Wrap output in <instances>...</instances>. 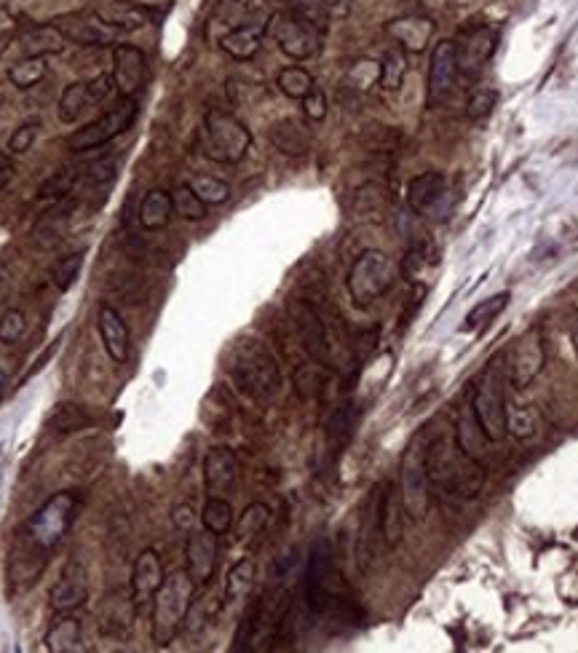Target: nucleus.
I'll return each mask as SVG.
<instances>
[{"label": "nucleus", "instance_id": "f257e3e1", "mask_svg": "<svg viewBox=\"0 0 578 653\" xmlns=\"http://www.w3.org/2000/svg\"><path fill=\"white\" fill-rule=\"evenodd\" d=\"M431 488L447 501H469L485 488V463L463 453L455 434H434L426 450Z\"/></svg>", "mask_w": 578, "mask_h": 653}, {"label": "nucleus", "instance_id": "f03ea898", "mask_svg": "<svg viewBox=\"0 0 578 653\" xmlns=\"http://www.w3.org/2000/svg\"><path fill=\"white\" fill-rule=\"evenodd\" d=\"M78 496L65 490V493H57L51 496L46 504L38 509V512L25 522V528L19 533V554L17 557V568L22 565H30L33 571V579L41 573L43 563L49 560V554L59 546V541L67 536V530L73 528L75 512H78Z\"/></svg>", "mask_w": 578, "mask_h": 653}, {"label": "nucleus", "instance_id": "7ed1b4c3", "mask_svg": "<svg viewBox=\"0 0 578 653\" xmlns=\"http://www.w3.org/2000/svg\"><path fill=\"white\" fill-rule=\"evenodd\" d=\"M225 372L252 402H271L281 389V370L271 348L257 338H239L225 354Z\"/></svg>", "mask_w": 578, "mask_h": 653}, {"label": "nucleus", "instance_id": "20e7f679", "mask_svg": "<svg viewBox=\"0 0 578 653\" xmlns=\"http://www.w3.org/2000/svg\"><path fill=\"white\" fill-rule=\"evenodd\" d=\"M193 595H196V584L188 571H174L164 579L150 605V640L158 648H166L180 635L182 624L193 611Z\"/></svg>", "mask_w": 578, "mask_h": 653}, {"label": "nucleus", "instance_id": "39448f33", "mask_svg": "<svg viewBox=\"0 0 578 653\" xmlns=\"http://www.w3.org/2000/svg\"><path fill=\"white\" fill-rule=\"evenodd\" d=\"M303 605L314 619L346 611L348 600L338 592V573H335L327 538H319L308 554L306 576H303Z\"/></svg>", "mask_w": 578, "mask_h": 653}, {"label": "nucleus", "instance_id": "423d86ee", "mask_svg": "<svg viewBox=\"0 0 578 653\" xmlns=\"http://www.w3.org/2000/svg\"><path fill=\"white\" fill-rule=\"evenodd\" d=\"M429 431H418L407 445L402 463H399V496L405 504L407 517L413 522H423L431 512V482L429 466H426V450H429Z\"/></svg>", "mask_w": 578, "mask_h": 653}, {"label": "nucleus", "instance_id": "0eeeda50", "mask_svg": "<svg viewBox=\"0 0 578 653\" xmlns=\"http://www.w3.org/2000/svg\"><path fill=\"white\" fill-rule=\"evenodd\" d=\"M252 148V132L228 110L212 108L201 124V153L215 164H239Z\"/></svg>", "mask_w": 578, "mask_h": 653}, {"label": "nucleus", "instance_id": "6e6552de", "mask_svg": "<svg viewBox=\"0 0 578 653\" xmlns=\"http://www.w3.org/2000/svg\"><path fill=\"white\" fill-rule=\"evenodd\" d=\"M504 383V356L498 354L482 370V375L477 378V386H474V397H471V410L477 415L479 426L488 434L490 442H504L509 437V426H506L509 405H506Z\"/></svg>", "mask_w": 578, "mask_h": 653}, {"label": "nucleus", "instance_id": "1a4fd4ad", "mask_svg": "<svg viewBox=\"0 0 578 653\" xmlns=\"http://www.w3.org/2000/svg\"><path fill=\"white\" fill-rule=\"evenodd\" d=\"M397 282V265L380 249H364L346 276L348 298L356 308H370Z\"/></svg>", "mask_w": 578, "mask_h": 653}, {"label": "nucleus", "instance_id": "9d476101", "mask_svg": "<svg viewBox=\"0 0 578 653\" xmlns=\"http://www.w3.org/2000/svg\"><path fill=\"white\" fill-rule=\"evenodd\" d=\"M268 33L276 41L281 54L292 62H306V59L316 57L324 41L322 27H316L314 22H308L306 17H300L298 11L292 9L268 17Z\"/></svg>", "mask_w": 578, "mask_h": 653}, {"label": "nucleus", "instance_id": "9b49d317", "mask_svg": "<svg viewBox=\"0 0 578 653\" xmlns=\"http://www.w3.org/2000/svg\"><path fill=\"white\" fill-rule=\"evenodd\" d=\"M137 113H140L137 100H134V97H124L116 108L102 113V116L94 118L91 124H86L83 129L70 134V137H67V148L75 150V153L105 148L108 142H113L116 137H121V134L132 129Z\"/></svg>", "mask_w": 578, "mask_h": 653}, {"label": "nucleus", "instance_id": "f8f14e48", "mask_svg": "<svg viewBox=\"0 0 578 653\" xmlns=\"http://www.w3.org/2000/svg\"><path fill=\"white\" fill-rule=\"evenodd\" d=\"M501 356H504L506 383L514 391L528 389L530 383L541 375L546 364L544 332H541V327H530L528 332H522L520 338L514 340Z\"/></svg>", "mask_w": 578, "mask_h": 653}, {"label": "nucleus", "instance_id": "ddd939ff", "mask_svg": "<svg viewBox=\"0 0 578 653\" xmlns=\"http://www.w3.org/2000/svg\"><path fill=\"white\" fill-rule=\"evenodd\" d=\"M289 322L298 332L300 343L306 348V354L314 359L316 364H322L327 370L335 367V356H332L330 332H327V322L319 314V308L306 298H289L287 300Z\"/></svg>", "mask_w": 578, "mask_h": 653}, {"label": "nucleus", "instance_id": "4468645a", "mask_svg": "<svg viewBox=\"0 0 578 653\" xmlns=\"http://www.w3.org/2000/svg\"><path fill=\"white\" fill-rule=\"evenodd\" d=\"M461 78V65H458V43L439 41L431 49L429 78H426V102L429 108H439L450 100L455 83Z\"/></svg>", "mask_w": 578, "mask_h": 653}, {"label": "nucleus", "instance_id": "2eb2a0df", "mask_svg": "<svg viewBox=\"0 0 578 653\" xmlns=\"http://www.w3.org/2000/svg\"><path fill=\"white\" fill-rule=\"evenodd\" d=\"M113 89H116V83H113V75L110 73L94 75L91 81L70 83V86L62 91V97H59L57 118L62 124H75L91 105L108 100Z\"/></svg>", "mask_w": 578, "mask_h": 653}, {"label": "nucleus", "instance_id": "dca6fc26", "mask_svg": "<svg viewBox=\"0 0 578 653\" xmlns=\"http://www.w3.org/2000/svg\"><path fill=\"white\" fill-rule=\"evenodd\" d=\"M113 83L121 91V97H134L145 89L148 81V57L145 51L132 46V43H118L113 49Z\"/></svg>", "mask_w": 578, "mask_h": 653}, {"label": "nucleus", "instance_id": "f3484780", "mask_svg": "<svg viewBox=\"0 0 578 653\" xmlns=\"http://www.w3.org/2000/svg\"><path fill=\"white\" fill-rule=\"evenodd\" d=\"M217 536L212 530H190L188 544H185V563L188 576L196 587H207L215 579L217 571Z\"/></svg>", "mask_w": 578, "mask_h": 653}, {"label": "nucleus", "instance_id": "a211bd4d", "mask_svg": "<svg viewBox=\"0 0 578 653\" xmlns=\"http://www.w3.org/2000/svg\"><path fill=\"white\" fill-rule=\"evenodd\" d=\"M164 563L158 557L156 549H142L137 554L132 568V597H134V608H137V616H140L148 605H153V597L164 584Z\"/></svg>", "mask_w": 578, "mask_h": 653}, {"label": "nucleus", "instance_id": "6ab92c4d", "mask_svg": "<svg viewBox=\"0 0 578 653\" xmlns=\"http://www.w3.org/2000/svg\"><path fill=\"white\" fill-rule=\"evenodd\" d=\"M89 597V573L78 560H67L62 576L51 587L49 605L54 613H73Z\"/></svg>", "mask_w": 578, "mask_h": 653}, {"label": "nucleus", "instance_id": "aec40b11", "mask_svg": "<svg viewBox=\"0 0 578 653\" xmlns=\"http://www.w3.org/2000/svg\"><path fill=\"white\" fill-rule=\"evenodd\" d=\"M239 482V458L231 447L217 445L204 455V488L209 496L228 498Z\"/></svg>", "mask_w": 578, "mask_h": 653}, {"label": "nucleus", "instance_id": "412c9836", "mask_svg": "<svg viewBox=\"0 0 578 653\" xmlns=\"http://www.w3.org/2000/svg\"><path fill=\"white\" fill-rule=\"evenodd\" d=\"M383 30H386L391 41L397 43V49H402L405 54H423L429 49L437 22L431 17H423V14H405V17L386 22Z\"/></svg>", "mask_w": 578, "mask_h": 653}, {"label": "nucleus", "instance_id": "4be33fe9", "mask_svg": "<svg viewBox=\"0 0 578 653\" xmlns=\"http://www.w3.org/2000/svg\"><path fill=\"white\" fill-rule=\"evenodd\" d=\"M447 196V177L437 169L415 174L413 180L407 182V207L413 209L415 215L431 217L437 215L442 201Z\"/></svg>", "mask_w": 578, "mask_h": 653}, {"label": "nucleus", "instance_id": "5701e85b", "mask_svg": "<svg viewBox=\"0 0 578 653\" xmlns=\"http://www.w3.org/2000/svg\"><path fill=\"white\" fill-rule=\"evenodd\" d=\"M268 140H271V145L279 150L281 156L289 158H303L314 148V134H311V129H308L303 118L295 116L279 118L276 124H271Z\"/></svg>", "mask_w": 578, "mask_h": 653}, {"label": "nucleus", "instance_id": "b1692460", "mask_svg": "<svg viewBox=\"0 0 578 653\" xmlns=\"http://www.w3.org/2000/svg\"><path fill=\"white\" fill-rule=\"evenodd\" d=\"M94 17L100 19L102 27H110V30H140L150 25L156 14L137 0H102L94 9Z\"/></svg>", "mask_w": 578, "mask_h": 653}, {"label": "nucleus", "instance_id": "393cba45", "mask_svg": "<svg viewBox=\"0 0 578 653\" xmlns=\"http://www.w3.org/2000/svg\"><path fill=\"white\" fill-rule=\"evenodd\" d=\"M458 43V65H461V75L466 78H474L479 75V70L488 65L490 57L496 54L498 38L493 30L488 27H477V30H471L466 33Z\"/></svg>", "mask_w": 578, "mask_h": 653}, {"label": "nucleus", "instance_id": "a878e982", "mask_svg": "<svg viewBox=\"0 0 578 653\" xmlns=\"http://www.w3.org/2000/svg\"><path fill=\"white\" fill-rule=\"evenodd\" d=\"M405 504L394 482H380V538L389 549H397L405 538Z\"/></svg>", "mask_w": 578, "mask_h": 653}, {"label": "nucleus", "instance_id": "bb28decb", "mask_svg": "<svg viewBox=\"0 0 578 653\" xmlns=\"http://www.w3.org/2000/svg\"><path fill=\"white\" fill-rule=\"evenodd\" d=\"M268 35V19H255L247 25L231 27L220 38V49L236 62H249L257 57V51L263 49V38Z\"/></svg>", "mask_w": 578, "mask_h": 653}, {"label": "nucleus", "instance_id": "cd10ccee", "mask_svg": "<svg viewBox=\"0 0 578 653\" xmlns=\"http://www.w3.org/2000/svg\"><path fill=\"white\" fill-rule=\"evenodd\" d=\"M97 330H100L102 346H105L110 359L116 364H124L129 359V348H132V335H129L124 316L118 314L113 306H100Z\"/></svg>", "mask_w": 578, "mask_h": 653}, {"label": "nucleus", "instance_id": "c85d7f7f", "mask_svg": "<svg viewBox=\"0 0 578 653\" xmlns=\"http://www.w3.org/2000/svg\"><path fill=\"white\" fill-rule=\"evenodd\" d=\"M134 616H137V608H134L132 589H129V592L116 589V592H110V595L102 600L100 632L108 637H121L126 629L132 627Z\"/></svg>", "mask_w": 578, "mask_h": 653}, {"label": "nucleus", "instance_id": "c756f323", "mask_svg": "<svg viewBox=\"0 0 578 653\" xmlns=\"http://www.w3.org/2000/svg\"><path fill=\"white\" fill-rule=\"evenodd\" d=\"M380 538V485L370 493L367 504H364L362 525H359V541H356V560L362 565V571L370 568L375 560V544ZM383 541V538H380Z\"/></svg>", "mask_w": 578, "mask_h": 653}, {"label": "nucleus", "instance_id": "7c9ffc66", "mask_svg": "<svg viewBox=\"0 0 578 653\" xmlns=\"http://www.w3.org/2000/svg\"><path fill=\"white\" fill-rule=\"evenodd\" d=\"M455 439H458V445L463 447V453L471 455L474 461L479 463H488V447L493 445L488 439V434L482 431V426H479L477 415H474V410H471V402L469 405L461 407V413H458V421H455Z\"/></svg>", "mask_w": 578, "mask_h": 653}, {"label": "nucleus", "instance_id": "2f4dec72", "mask_svg": "<svg viewBox=\"0 0 578 653\" xmlns=\"http://www.w3.org/2000/svg\"><path fill=\"white\" fill-rule=\"evenodd\" d=\"M46 651L51 653H75L83 648V621L73 613H59L51 621L49 632L43 637Z\"/></svg>", "mask_w": 578, "mask_h": 653}, {"label": "nucleus", "instance_id": "473e14b6", "mask_svg": "<svg viewBox=\"0 0 578 653\" xmlns=\"http://www.w3.org/2000/svg\"><path fill=\"white\" fill-rule=\"evenodd\" d=\"M172 215V193L161 191V188H153V191L145 193V199L140 201V209H137V217H140V225L145 231H161V228L169 225Z\"/></svg>", "mask_w": 578, "mask_h": 653}, {"label": "nucleus", "instance_id": "72a5a7b5", "mask_svg": "<svg viewBox=\"0 0 578 653\" xmlns=\"http://www.w3.org/2000/svg\"><path fill=\"white\" fill-rule=\"evenodd\" d=\"M51 25L65 35V41H73L78 46H97V43L105 41V33H102L97 17L86 19L81 14H67V17L51 19Z\"/></svg>", "mask_w": 578, "mask_h": 653}, {"label": "nucleus", "instance_id": "f704fd0d", "mask_svg": "<svg viewBox=\"0 0 578 653\" xmlns=\"http://www.w3.org/2000/svg\"><path fill=\"white\" fill-rule=\"evenodd\" d=\"M65 43V35L49 22V25H38L33 30H27L19 38V49H22L25 57H49V54H59L65 49Z\"/></svg>", "mask_w": 578, "mask_h": 653}, {"label": "nucleus", "instance_id": "c9c22d12", "mask_svg": "<svg viewBox=\"0 0 578 653\" xmlns=\"http://www.w3.org/2000/svg\"><path fill=\"white\" fill-rule=\"evenodd\" d=\"M391 204V193L386 185L380 182H367L362 185L359 191L354 193V212L364 220H372V223H380L383 215L389 212Z\"/></svg>", "mask_w": 578, "mask_h": 653}, {"label": "nucleus", "instance_id": "e433bc0d", "mask_svg": "<svg viewBox=\"0 0 578 653\" xmlns=\"http://www.w3.org/2000/svg\"><path fill=\"white\" fill-rule=\"evenodd\" d=\"M257 579V565L252 557H244L239 563L233 565L231 571H228V579H225V605L233 608V605L244 603L255 587Z\"/></svg>", "mask_w": 578, "mask_h": 653}, {"label": "nucleus", "instance_id": "4c0bfd02", "mask_svg": "<svg viewBox=\"0 0 578 653\" xmlns=\"http://www.w3.org/2000/svg\"><path fill=\"white\" fill-rule=\"evenodd\" d=\"M356 421H359V410H356L354 402L340 405L338 410L330 415V421L324 426V434H327V445H330L332 453H340V450L348 445V439L354 437Z\"/></svg>", "mask_w": 578, "mask_h": 653}, {"label": "nucleus", "instance_id": "58836bf2", "mask_svg": "<svg viewBox=\"0 0 578 653\" xmlns=\"http://www.w3.org/2000/svg\"><path fill=\"white\" fill-rule=\"evenodd\" d=\"M509 292H498L493 298L479 300L477 306L471 308L463 322V332H482L485 327H490V322H496L498 316L504 314V308L509 306Z\"/></svg>", "mask_w": 578, "mask_h": 653}, {"label": "nucleus", "instance_id": "ea45409f", "mask_svg": "<svg viewBox=\"0 0 578 653\" xmlns=\"http://www.w3.org/2000/svg\"><path fill=\"white\" fill-rule=\"evenodd\" d=\"M380 83V62H375V59H356L354 65L348 67V73L343 75V89L348 91V94H356V97H362V94H367V91L372 89V86H378Z\"/></svg>", "mask_w": 578, "mask_h": 653}, {"label": "nucleus", "instance_id": "a19ab883", "mask_svg": "<svg viewBox=\"0 0 578 653\" xmlns=\"http://www.w3.org/2000/svg\"><path fill=\"white\" fill-rule=\"evenodd\" d=\"M276 86H279V91L284 94V97L300 102L308 91L314 89L316 83H314V75L308 73L306 67L289 65L279 70V75H276Z\"/></svg>", "mask_w": 578, "mask_h": 653}, {"label": "nucleus", "instance_id": "79ce46f5", "mask_svg": "<svg viewBox=\"0 0 578 653\" xmlns=\"http://www.w3.org/2000/svg\"><path fill=\"white\" fill-rule=\"evenodd\" d=\"M271 520V506L263 504V501H255V504H249L239 517V525H236V541L239 544H247L252 538H257L265 530Z\"/></svg>", "mask_w": 578, "mask_h": 653}, {"label": "nucleus", "instance_id": "37998d69", "mask_svg": "<svg viewBox=\"0 0 578 653\" xmlns=\"http://www.w3.org/2000/svg\"><path fill=\"white\" fill-rule=\"evenodd\" d=\"M46 75H49V62H46V57H25L19 59L17 65L9 67V81L22 91L38 86Z\"/></svg>", "mask_w": 578, "mask_h": 653}, {"label": "nucleus", "instance_id": "c03bdc74", "mask_svg": "<svg viewBox=\"0 0 578 653\" xmlns=\"http://www.w3.org/2000/svg\"><path fill=\"white\" fill-rule=\"evenodd\" d=\"M201 525L212 530L215 536H225L233 525V506L228 498L209 496V501L201 509Z\"/></svg>", "mask_w": 578, "mask_h": 653}, {"label": "nucleus", "instance_id": "a18cd8bd", "mask_svg": "<svg viewBox=\"0 0 578 653\" xmlns=\"http://www.w3.org/2000/svg\"><path fill=\"white\" fill-rule=\"evenodd\" d=\"M190 191L196 193L207 207H220L225 201L231 199V185L215 174H196V177H190Z\"/></svg>", "mask_w": 578, "mask_h": 653}, {"label": "nucleus", "instance_id": "49530a36", "mask_svg": "<svg viewBox=\"0 0 578 653\" xmlns=\"http://www.w3.org/2000/svg\"><path fill=\"white\" fill-rule=\"evenodd\" d=\"M407 75V54L402 49H389L380 59V89L399 91Z\"/></svg>", "mask_w": 578, "mask_h": 653}, {"label": "nucleus", "instance_id": "de8ad7c7", "mask_svg": "<svg viewBox=\"0 0 578 653\" xmlns=\"http://www.w3.org/2000/svg\"><path fill=\"white\" fill-rule=\"evenodd\" d=\"M327 367H322V364H303V367H298L295 370V391H298L300 399H306V402H311V399H319L322 397L324 391V383H327Z\"/></svg>", "mask_w": 578, "mask_h": 653}, {"label": "nucleus", "instance_id": "09e8293b", "mask_svg": "<svg viewBox=\"0 0 578 653\" xmlns=\"http://www.w3.org/2000/svg\"><path fill=\"white\" fill-rule=\"evenodd\" d=\"M172 201H174V215H180L182 220H190V223H199L207 217V204L196 196V193L190 191V185H180V188H174L172 191Z\"/></svg>", "mask_w": 578, "mask_h": 653}, {"label": "nucleus", "instance_id": "8fccbe9b", "mask_svg": "<svg viewBox=\"0 0 578 653\" xmlns=\"http://www.w3.org/2000/svg\"><path fill=\"white\" fill-rule=\"evenodd\" d=\"M86 423H91V418L86 415V410L78 405H57L49 418V426L57 431V434L78 431L81 426H86Z\"/></svg>", "mask_w": 578, "mask_h": 653}, {"label": "nucleus", "instance_id": "3c124183", "mask_svg": "<svg viewBox=\"0 0 578 653\" xmlns=\"http://www.w3.org/2000/svg\"><path fill=\"white\" fill-rule=\"evenodd\" d=\"M498 102L496 89H488V86H479L469 94V100H466V118L469 121H485V118L493 113Z\"/></svg>", "mask_w": 578, "mask_h": 653}, {"label": "nucleus", "instance_id": "603ef678", "mask_svg": "<svg viewBox=\"0 0 578 653\" xmlns=\"http://www.w3.org/2000/svg\"><path fill=\"white\" fill-rule=\"evenodd\" d=\"M83 252H73V255L62 257L57 265H54V284H57L59 292H67L70 287H73L75 282H78V276H81V268H83Z\"/></svg>", "mask_w": 578, "mask_h": 653}, {"label": "nucleus", "instance_id": "864d4df0", "mask_svg": "<svg viewBox=\"0 0 578 653\" xmlns=\"http://www.w3.org/2000/svg\"><path fill=\"white\" fill-rule=\"evenodd\" d=\"M27 332V316L19 308H9L6 314L0 316V343L14 346L22 335Z\"/></svg>", "mask_w": 578, "mask_h": 653}, {"label": "nucleus", "instance_id": "5fc2aeb1", "mask_svg": "<svg viewBox=\"0 0 578 653\" xmlns=\"http://www.w3.org/2000/svg\"><path fill=\"white\" fill-rule=\"evenodd\" d=\"M431 249L426 244H413V247L407 249L405 263H402V273H405L407 282H418V276L426 265L431 263Z\"/></svg>", "mask_w": 578, "mask_h": 653}, {"label": "nucleus", "instance_id": "6e6d98bb", "mask_svg": "<svg viewBox=\"0 0 578 653\" xmlns=\"http://www.w3.org/2000/svg\"><path fill=\"white\" fill-rule=\"evenodd\" d=\"M506 426H509V434H514L517 439H528L536 431V418L528 407H517V410L506 413Z\"/></svg>", "mask_w": 578, "mask_h": 653}, {"label": "nucleus", "instance_id": "4d7b16f0", "mask_svg": "<svg viewBox=\"0 0 578 653\" xmlns=\"http://www.w3.org/2000/svg\"><path fill=\"white\" fill-rule=\"evenodd\" d=\"M38 129H41V121H27L17 129V132L9 137V153L14 156H22L27 150L33 148V142L38 140Z\"/></svg>", "mask_w": 578, "mask_h": 653}, {"label": "nucleus", "instance_id": "13d9d810", "mask_svg": "<svg viewBox=\"0 0 578 653\" xmlns=\"http://www.w3.org/2000/svg\"><path fill=\"white\" fill-rule=\"evenodd\" d=\"M300 102H303V116H306V121H311V124H319V121L327 118V94H324L319 86L308 91Z\"/></svg>", "mask_w": 578, "mask_h": 653}, {"label": "nucleus", "instance_id": "bf43d9fd", "mask_svg": "<svg viewBox=\"0 0 578 653\" xmlns=\"http://www.w3.org/2000/svg\"><path fill=\"white\" fill-rule=\"evenodd\" d=\"M75 172L73 169H62V172H57L54 177H51L46 185L41 188V196L43 199H62L65 193H70V188L75 185Z\"/></svg>", "mask_w": 578, "mask_h": 653}, {"label": "nucleus", "instance_id": "052dcab7", "mask_svg": "<svg viewBox=\"0 0 578 653\" xmlns=\"http://www.w3.org/2000/svg\"><path fill=\"white\" fill-rule=\"evenodd\" d=\"M172 525L182 533H190L193 525H196V512H193V506L190 504H177L172 509Z\"/></svg>", "mask_w": 578, "mask_h": 653}, {"label": "nucleus", "instance_id": "680f3d73", "mask_svg": "<svg viewBox=\"0 0 578 653\" xmlns=\"http://www.w3.org/2000/svg\"><path fill=\"white\" fill-rule=\"evenodd\" d=\"M565 330H568V338L570 343H573V348H576L578 356V308H568V311H565Z\"/></svg>", "mask_w": 578, "mask_h": 653}, {"label": "nucleus", "instance_id": "e2e57ef3", "mask_svg": "<svg viewBox=\"0 0 578 653\" xmlns=\"http://www.w3.org/2000/svg\"><path fill=\"white\" fill-rule=\"evenodd\" d=\"M322 3L327 14H330V19L348 17V9H351V0H322Z\"/></svg>", "mask_w": 578, "mask_h": 653}, {"label": "nucleus", "instance_id": "0e129e2a", "mask_svg": "<svg viewBox=\"0 0 578 653\" xmlns=\"http://www.w3.org/2000/svg\"><path fill=\"white\" fill-rule=\"evenodd\" d=\"M11 292V273L6 265H0V303L9 298Z\"/></svg>", "mask_w": 578, "mask_h": 653}, {"label": "nucleus", "instance_id": "69168bd1", "mask_svg": "<svg viewBox=\"0 0 578 653\" xmlns=\"http://www.w3.org/2000/svg\"><path fill=\"white\" fill-rule=\"evenodd\" d=\"M9 180H11V166L3 164V158H0V191L9 185Z\"/></svg>", "mask_w": 578, "mask_h": 653}, {"label": "nucleus", "instance_id": "338daca9", "mask_svg": "<svg viewBox=\"0 0 578 653\" xmlns=\"http://www.w3.org/2000/svg\"><path fill=\"white\" fill-rule=\"evenodd\" d=\"M6 386H9V378H6V372L0 370V399L6 394Z\"/></svg>", "mask_w": 578, "mask_h": 653}, {"label": "nucleus", "instance_id": "774afa93", "mask_svg": "<svg viewBox=\"0 0 578 653\" xmlns=\"http://www.w3.org/2000/svg\"><path fill=\"white\" fill-rule=\"evenodd\" d=\"M0 108H3V97H0Z\"/></svg>", "mask_w": 578, "mask_h": 653}]
</instances>
